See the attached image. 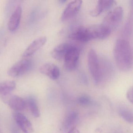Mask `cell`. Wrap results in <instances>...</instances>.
Wrapping results in <instances>:
<instances>
[{
  "instance_id": "1",
  "label": "cell",
  "mask_w": 133,
  "mask_h": 133,
  "mask_svg": "<svg viewBox=\"0 0 133 133\" xmlns=\"http://www.w3.org/2000/svg\"><path fill=\"white\" fill-rule=\"evenodd\" d=\"M113 53L116 64L120 70L127 71L131 68L132 49L128 41L124 39H118L114 45Z\"/></svg>"
},
{
  "instance_id": "2",
  "label": "cell",
  "mask_w": 133,
  "mask_h": 133,
  "mask_svg": "<svg viewBox=\"0 0 133 133\" xmlns=\"http://www.w3.org/2000/svg\"><path fill=\"white\" fill-rule=\"evenodd\" d=\"M111 30L105 25L96 24L85 27V33L88 42L94 39H104L109 36Z\"/></svg>"
},
{
  "instance_id": "3",
  "label": "cell",
  "mask_w": 133,
  "mask_h": 133,
  "mask_svg": "<svg viewBox=\"0 0 133 133\" xmlns=\"http://www.w3.org/2000/svg\"><path fill=\"white\" fill-rule=\"evenodd\" d=\"M88 64L89 71L95 83L98 84L101 79V71L98 56L94 50H90L89 52Z\"/></svg>"
},
{
  "instance_id": "4",
  "label": "cell",
  "mask_w": 133,
  "mask_h": 133,
  "mask_svg": "<svg viewBox=\"0 0 133 133\" xmlns=\"http://www.w3.org/2000/svg\"><path fill=\"white\" fill-rule=\"evenodd\" d=\"M123 10L121 6L117 7L110 11L106 15L103 20V24L111 30L117 27L122 21Z\"/></svg>"
},
{
  "instance_id": "5",
  "label": "cell",
  "mask_w": 133,
  "mask_h": 133,
  "mask_svg": "<svg viewBox=\"0 0 133 133\" xmlns=\"http://www.w3.org/2000/svg\"><path fill=\"white\" fill-rule=\"evenodd\" d=\"M32 66L30 60L23 59L19 61L9 68L8 74L12 77H17L25 74L29 70Z\"/></svg>"
},
{
  "instance_id": "6",
  "label": "cell",
  "mask_w": 133,
  "mask_h": 133,
  "mask_svg": "<svg viewBox=\"0 0 133 133\" xmlns=\"http://www.w3.org/2000/svg\"><path fill=\"white\" fill-rule=\"evenodd\" d=\"M79 56L80 53L77 48L71 45L64 58L66 69L71 71L75 69L78 64Z\"/></svg>"
},
{
  "instance_id": "7",
  "label": "cell",
  "mask_w": 133,
  "mask_h": 133,
  "mask_svg": "<svg viewBox=\"0 0 133 133\" xmlns=\"http://www.w3.org/2000/svg\"><path fill=\"white\" fill-rule=\"evenodd\" d=\"M2 98L4 103L15 111H21L25 108V101L18 96L9 93L2 96Z\"/></svg>"
},
{
  "instance_id": "8",
  "label": "cell",
  "mask_w": 133,
  "mask_h": 133,
  "mask_svg": "<svg viewBox=\"0 0 133 133\" xmlns=\"http://www.w3.org/2000/svg\"><path fill=\"white\" fill-rule=\"evenodd\" d=\"M82 4L81 1H74L68 4L62 14L61 20L65 21L72 18L79 12Z\"/></svg>"
},
{
  "instance_id": "9",
  "label": "cell",
  "mask_w": 133,
  "mask_h": 133,
  "mask_svg": "<svg viewBox=\"0 0 133 133\" xmlns=\"http://www.w3.org/2000/svg\"><path fill=\"white\" fill-rule=\"evenodd\" d=\"M14 118L18 127L24 133H32L34 128L29 120L22 114L16 112L14 114Z\"/></svg>"
},
{
  "instance_id": "10",
  "label": "cell",
  "mask_w": 133,
  "mask_h": 133,
  "mask_svg": "<svg viewBox=\"0 0 133 133\" xmlns=\"http://www.w3.org/2000/svg\"><path fill=\"white\" fill-rule=\"evenodd\" d=\"M47 41L46 36L39 37L34 40L27 49L25 50L22 54L23 57H28L33 55L37 50L43 46Z\"/></svg>"
},
{
  "instance_id": "11",
  "label": "cell",
  "mask_w": 133,
  "mask_h": 133,
  "mask_svg": "<svg viewBox=\"0 0 133 133\" xmlns=\"http://www.w3.org/2000/svg\"><path fill=\"white\" fill-rule=\"evenodd\" d=\"M40 73L52 79L56 80L59 77L60 74L59 68L52 63H46L42 65L39 69Z\"/></svg>"
},
{
  "instance_id": "12",
  "label": "cell",
  "mask_w": 133,
  "mask_h": 133,
  "mask_svg": "<svg viewBox=\"0 0 133 133\" xmlns=\"http://www.w3.org/2000/svg\"><path fill=\"white\" fill-rule=\"evenodd\" d=\"M22 15V9L20 6L16 8L11 14L8 24L10 31H15L19 26Z\"/></svg>"
},
{
  "instance_id": "13",
  "label": "cell",
  "mask_w": 133,
  "mask_h": 133,
  "mask_svg": "<svg viewBox=\"0 0 133 133\" xmlns=\"http://www.w3.org/2000/svg\"><path fill=\"white\" fill-rule=\"evenodd\" d=\"M116 4L114 1H99L95 8L91 11L90 15L92 17L99 16L105 10L111 8Z\"/></svg>"
},
{
  "instance_id": "14",
  "label": "cell",
  "mask_w": 133,
  "mask_h": 133,
  "mask_svg": "<svg viewBox=\"0 0 133 133\" xmlns=\"http://www.w3.org/2000/svg\"><path fill=\"white\" fill-rule=\"evenodd\" d=\"M71 45L64 43L58 45L52 51L51 55L54 59L61 60L64 58L65 54Z\"/></svg>"
},
{
  "instance_id": "15",
  "label": "cell",
  "mask_w": 133,
  "mask_h": 133,
  "mask_svg": "<svg viewBox=\"0 0 133 133\" xmlns=\"http://www.w3.org/2000/svg\"><path fill=\"white\" fill-rule=\"evenodd\" d=\"M16 87V83L14 81H7L0 82V95L2 96L10 93Z\"/></svg>"
},
{
  "instance_id": "16",
  "label": "cell",
  "mask_w": 133,
  "mask_h": 133,
  "mask_svg": "<svg viewBox=\"0 0 133 133\" xmlns=\"http://www.w3.org/2000/svg\"><path fill=\"white\" fill-rule=\"evenodd\" d=\"M28 103L32 115L35 117H39L40 115V110L35 99L32 97H30L28 99Z\"/></svg>"
},
{
  "instance_id": "17",
  "label": "cell",
  "mask_w": 133,
  "mask_h": 133,
  "mask_svg": "<svg viewBox=\"0 0 133 133\" xmlns=\"http://www.w3.org/2000/svg\"><path fill=\"white\" fill-rule=\"evenodd\" d=\"M77 117V113L76 112H72L69 114L64 121V127L67 128L73 124Z\"/></svg>"
},
{
  "instance_id": "18",
  "label": "cell",
  "mask_w": 133,
  "mask_h": 133,
  "mask_svg": "<svg viewBox=\"0 0 133 133\" xmlns=\"http://www.w3.org/2000/svg\"><path fill=\"white\" fill-rule=\"evenodd\" d=\"M120 114L123 119L129 123L133 122V115L132 113L127 110H122L120 111Z\"/></svg>"
},
{
  "instance_id": "19",
  "label": "cell",
  "mask_w": 133,
  "mask_h": 133,
  "mask_svg": "<svg viewBox=\"0 0 133 133\" xmlns=\"http://www.w3.org/2000/svg\"><path fill=\"white\" fill-rule=\"evenodd\" d=\"M78 102L82 105L86 106L90 104L91 100L88 96H83L78 98Z\"/></svg>"
},
{
  "instance_id": "20",
  "label": "cell",
  "mask_w": 133,
  "mask_h": 133,
  "mask_svg": "<svg viewBox=\"0 0 133 133\" xmlns=\"http://www.w3.org/2000/svg\"><path fill=\"white\" fill-rule=\"evenodd\" d=\"M127 97L128 99L131 103H133V88H130L127 93Z\"/></svg>"
},
{
  "instance_id": "21",
  "label": "cell",
  "mask_w": 133,
  "mask_h": 133,
  "mask_svg": "<svg viewBox=\"0 0 133 133\" xmlns=\"http://www.w3.org/2000/svg\"><path fill=\"white\" fill-rule=\"evenodd\" d=\"M77 130L76 129V128L73 127L69 131L68 133H77Z\"/></svg>"
},
{
  "instance_id": "22",
  "label": "cell",
  "mask_w": 133,
  "mask_h": 133,
  "mask_svg": "<svg viewBox=\"0 0 133 133\" xmlns=\"http://www.w3.org/2000/svg\"><path fill=\"white\" fill-rule=\"evenodd\" d=\"M12 133H19V132L17 129L14 128L12 129Z\"/></svg>"
},
{
  "instance_id": "23",
  "label": "cell",
  "mask_w": 133,
  "mask_h": 133,
  "mask_svg": "<svg viewBox=\"0 0 133 133\" xmlns=\"http://www.w3.org/2000/svg\"><path fill=\"white\" fill-rule=\"evenodd\" d=\"M0 133H1V130H0Z\"/></svg>"
}]
</instances>
